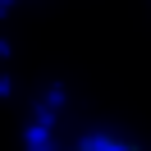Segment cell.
<instances>
[{"instance_id":"1","label":"cell","mask_w":151,"mask_h":151,"mask_svg":"<svg viewBox=\"0 0 151 151\" xmlns=\"http://www.w3.org/2000/svg\"><path fill=\"white\" fill-rule=\"evenodd\" d=\"M78 151H137L133 142H119V137H87Z\"/></svg>"}]
</instances>
